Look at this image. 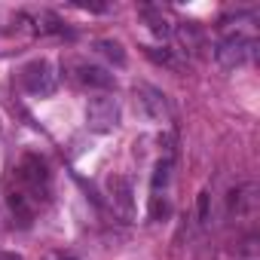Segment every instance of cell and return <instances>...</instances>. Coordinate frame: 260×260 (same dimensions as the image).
<instances>
[{
	"instance_id": "1",
	"label": "cell",
	"mask_w": 260,
	"mask_h": 260,
	"mask_svg": "<svg viewBox=\"0 0 260 260\" xmlns=\"http://www.w3.org/2000/svg\"><path fill=\"white\" fill-rule=\"evenodd\" d=\"M49 193H52L49 166L37 153H25L22 162L16 166V187L10 193V205H13L16 217L28 226L31 217L37 214V208L49 199Z\"/></svg>"
},
{
	"instance_id": "2",
	"label": "cell",
	"mask_w": 260,
	"mask_h": 260,
	"mask_svg": "<svg viewBox=\"0 0 260 260\" xmlns=\"http://www.w3.org/2000/svg\"><path fill=\"white\" fill-rule=\"evenodd\" d=\"M214 58H217V64H220L223 71H236V68H242V64H248V61L257 58V40L248 37V34H242V31L226 34V37L217 43Z\"/></svg>"
},
{
	"instance_id": "3",
	"label": "cell",
	"mask_w": 260,
	"mask_h": 260,
	"mask_svg": "<svg viewBox=\"0 0 260 260\" xmlns=\"http://www.w3.org/2000/svg\"><path fill=\"white\" fill-rule=\"evenodd\" d=\"M122 119V107L113 95H95L86 101V125L98 135H107L119 125Z\"/></svg>"
},
{
	"instance_id": "4",
	"label": "cell",
	"mask_w": 260,
	"mask_h": 260,
	"mask_svg": "<svg viewBox=\"0 0 260 260\" xmlns=\"http://www.w3.org/2000/svg\"><path fill=\"white\" fill-rule=\"evenodd\" d=\"M22 86L28 95H37V98H46L58 89V71L49 58H34L22 68Z\"/></svg>"
},
{
	"instance_id": "5",
	"label": "cell",
	"mask_w": 260,
	"mask_h": 260,
	"mask_svg": "<svg viewBox=\"0 0 260 260\" xmlns=\"http://www.w3.org/2000/svg\"><path fill=\"white\" fill-rule=\"evenodd\" d=\"M135 104H138L141 113H144L147 119H153V122H169V116H172V107H169L166 92H159V89L150 86V83H138V86H135Z\"/></svg>"
},
{
	"instance_id": "6",
	"label": "cell",
	"mask_w": 260,
	"mask_h": 260,
	"mask_svg": "<svg viewBox=\"0 0 260 260\" xmlns=\"http://www.w3.org/2000/svg\"><path fill=\"white\" fill-rule=\"evenodd\" d=\"M257 208H260V196H257V184L254 181H245L242 187H236L230 193V214L236 220H254Z\"/></svg>"
},
{
	"instance_id": "7",
	"label": "cell",
	"mask_w": 260,
	"mask_h": 260,
	"mask_svg": "<svg viewBox=\"0 0 260 260\" xmlns=\"http://www.w3.org/2000/svg\"><path fill=\"white\" fill-rule=\"evenodd\" d=\"M107 196L113 202V211H119L125 220L135 217V193H132V181L122 175H110L107 178Z\"/></svg>"
},
{
	"instance_id": "8",
	"label": "cell",
	"mask_w": 260,
	"mask_h": 260,
	"mask_svg": "<svg viewBox=\"0 0 260 260\" xmlns=\"http://www.w3.org/2000/svg\"><path fill=\"white\" fill-rule=\"evenodd\" d=\"M74 80L80 83V86H89V89H110L116 80H113V74H107L104 68H98V64H89V61H77L74 64Z\"/></svg>"
},
{
	"instance_id": "9",
	"label": "cell",
	"mask_w": 260,
	"mask_h": 260,
	"mask_svg": "<svg viewBox=\"0 0 260 260\" xmlns=\"http://www.w3.org/2000/svg\"><path fill=\"white\" fill-rule=\"evenodd\" d=\"M141 16H144L147 28H150L156 37H172L175 25H169V16L162 13V7H141Z\"/></svg>"
},
{
	"instance_id": "10",
	"label": "cell",
	"mask_w": 260,
	"mask_h": 260,
	"mask_svg": "<svg viewBox=\"0 0 260 260\" xmlns=\"http://www.w3.org/2000/svg\"><path fill=\"white\" fill-rule=\"evenodd\" d=\"M95 49H98L104 58H110L116 68H122V64H125V52H122V43H119V40H98V43H95Z\"/></svg>"
},
{
	"instance_id": "11",
	"label": "cell",
	"mask_w": 260,
	"mask_h": 260,
	"mask_svg": "<svg viewBox=\"0 0 260 260\" xmlns=\"http://www.w3.org/2000/svg\"><path fill=\"white\" fill-rule=\"evenodd\" d=\"M169 181H172V159L166 156V159H159L156 162V169H153V181H150V187H153V193H166V187H169Z\"/></svg>"
},
{
	"instance_id": "12",
	"label": "cell",
	"mask_w": 260,
	"mask_h": 260,
	"mask_svg": "<svg viewBox=\"0 0 260 260\" xmlns=\"http://www.w3.org/2000/svg\"><path fill=\"white\" fill-rule=\"evenodd\" d=\"M141 49H144V55H147L150 61L162 64V68H178V61H175V52H172V49H166V46H141Z\"/></svg>"
},
{
	"instance_id": "13",
	"label": "cell",
	"mask_w": 260,
	"mask_h": 260,
	"mask_svg": "<svg viewBox=\"0 0 260 260\" xmlns=\"http://www.w3.org/2000/svg\"><path fill=\"white\" fill-rule=\"evenodd\" d=\"M169 199H166V193H153L150 196V217L153 220H159V217H169Z\"/></svg>"
},
{
	"instance_id": "14",
	"label": "cell",
	"mask_w": 260,
	"mask_h": 260,
	"mask_svg": "<svg viewBox=\"0 0 260 260\" xmlns=\"http://www.w3.org/2000/svg\"><path fill=\"white\" fill-rule=\"evenodd\" d=\"M208 205H211V193H208V190H202V193H199V217H202L205 223L211 220V211H208Z\"/></svg>"
},
{
	"instance_id": "15",
	"label": "cell",
	"mask_w": 260,
	"mask_h": 260,
	"mask_svg": "<svg viewBox=\"0 0 260 260\" xmlns=\"http://www.w3.org/2000/svg\"><path fill=\"white\" fill-rule=\"evenodd\" d=\"M0 260H25V257L16 254V251H0Z\"/></svg>"
},
{
	"instance_id": "16",
	"label": "cell",
	"mask_w": 260,
	"mask_h": 260,
	"mask_svg": "<svg viewBox=\"0 0 260 260\" xmlns=\"http://www.w3.org/2000/svg\"><path fill=\"white\" fill-rule=\"evenodd\" d=\"M61 260H77V257H61Z\"/></svg>"
},
{
	"instance_id": "17",
	"label": "cell",
	"mask_w": 260,
	"mask_h": 260,
	"mask_svg": "<svg viewBox=\"0 0 260 260\" xmlns=\"http://www.w3.org/2000/svg\"><path fill=\"white\" fill-rule=\"evenodd\" d=\"M251 260H254V257H251Z\"/></svg>"
}]
</instances>
